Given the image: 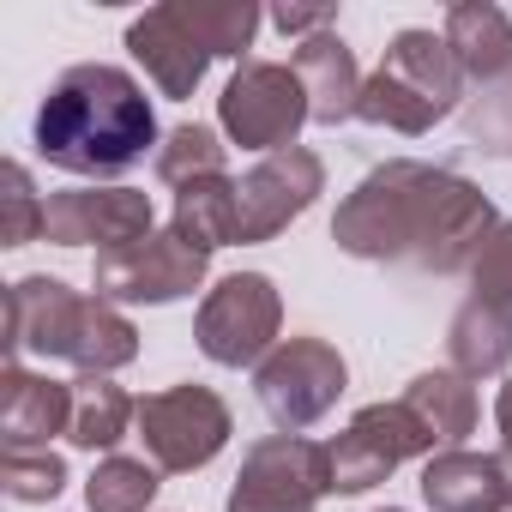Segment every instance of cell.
<instances>
[{"mask_svg": "<svg viewBox=\"0 0 512 512\" xmlns=\"http://www.w3.org/2000/svg\"><path fill=\"white\" fill-rule=\"evenodd\" d=\"M446 49L458 55V67H464V79H482V85H494V79H506L512 73V25H506V13L500 7H482V0H464V7H452L446 13Z\"/></svg>", "mask_w": 512, "mask_h": 512, "instance_id": "17", "label": "cell"}, {"mask_svg": "<svg viewBox=\"0 0 512 512\" xmlns=\"http://www.w3.org/2000/svg\"><path fill=\"white\" fill-rule=\"evenodd\" d=\"M386 512H398V506H386Z\"/></svg>", "mask_w": 512, "mask_h": 512, "instance_id": "34", "label": "cell"}, {"mask_svg": "<svg viewBox=\"0 0 512 512\" xmlns=\"http://www.w3.org/2000/svg\"><path fill=\"white\" fill-rule=\"evenodd\" d=\"M296 73H302V85H308V109H314V121L338 127L344 115H356L368 79L356 73V55L344 49V37L320 31V37L296 43Z\"/></svg>", "mask_w": 512, "mask_h": 512, "instance_id": "16", "label": "cell"}, {"mask_svg": "<svg viewBox=\"0 0 512 512\" xmlns=\"http://www.w3.org/2000/svg\"><path fill=\"white\" fill-rule=\"evenodd\" d=\"M91 284L103 302H181L205 284V253L175 229H151L145 241L97 253Z\"/></svg>", "mask_w": 512, "mask_h": 512, "instance_id": "9", "label": "cell"}, {"mask_svg": "<svg viewBox=\"0 0 512 512\" xmlns=\"http://www.w3.org/2000/svg\"><path fill=\"white\" fill-rule=\"evenodd\" d=\"M404 404L428 422V434H434L446 452H458V440L476 434V386H470L464 374H452V368L416 374L410 392H404Z\"/></svg>", "mask_w": 512, "mask_h": 512, "instance_id": "21", "label": "cell"}, {"mask_svg": "<svg viewBox=\"0 0 512 512\" xmlns=\"http://www.w3.org/2000/svg\"><path fill=\"white\" fill-rule=\"evenodd\" d=\"M157 500V464L145 458H103L97 476L85 482L91 512H145Z\"/></svg>", "mask_w": 512, "mask_h": 512, "instance_id": "25", "label": "cell"}, {"mask_svg": "<svg viewBox=\"0 0 512 512\" xmlns=\"http://www.w3.org/2000/svg\"><path fill=\"white\" fill-rule=\"evenodd\" d=\"M278 326H284V302H278L272 278L235 272L199 302L193 338L217 368H247V362H266L278 350Z\"/></svg>", "mask_w": 512, "mask_h": 512, "instance_id": "4", "label": "cell"}, {"mask_svg": "<svg viewBox=\"0 0 512 512\" xmlns=\"http://www.w3.org/2000/svg\"><path fill=\"white\" fill-rule=\"evenodd\" d=\"M380 67H392L404 85H416V91H422L428 103H440L446 115H452V103H458V91H464V67H458V55L446 49V37H434V31H398Z\"/></svg>", "mask_w": 512, "mask_h": 512, "instance_id": "19", "label": "cell"}, {"mask_svg": "<svg viewBox=\"0 0 512 512\" xmlns=\"http://www.w3.org/2000/svg\"><path fill=\"white\" fill-rule=\"evenodd\" d=\"M235 217H241V181L211 175V181H193V187L175 193V223L169 229L181 241H193L199 253H211V247L235 241Z\"/></svg>", "mask_w": 512, "mask_h": 512, "instance_id": "20", "label": "cell"}, {"mask_svg": "<svg viewBox=\"0 0 512 512\" xmlns=\"http://www.w3.org/2000/svg\"><path fill=\"white\" fill-rule=\"evenodd\" d=\"M326 187V169L308 145L272 151L241 175V217H235V241H272L278 229H290Z\"/></svg>", "mask_w": 512, "mask_h": 512, "instance_id": "10", "label": "cell"}, {"mask_svg": "<svg viewBox=\"0 0 512 512\" xmlns=\"http://www.w3.org/2000/svg\"><path fill=\"white\" fill-rule=\"evenodd\" d=\"M127 49H133V61L157 79L163 97H193V85H199L205 67H211V49H205V37L193 31V19H187L181 0L151 7L145 19H133V25H127Z\"/></svg>", "mask_w": 512, "mask_h": 512, "instance_id": "12", "label": "cell"}, {"mask_svg": "<svg viewBox=\"0 0 512 512\" xmlns=\"http://www.w3.org/2000/svg\"><path fill=\"white\" fill-rule=\"evenodd\" d=\"M470 133L488 145V151H512V73L488 85V97H476L470 109Z\"/></svg>", "mask_w": 512, "mask_h": 512, "instance_id": "31", "label": "cell"}, {"mask_svg": "<svg viewBox=\"0 0 512 512\" xmlns=\"http://www.w3.org/2000/svg\"><path fill=\"white\" fill-rule=\"evenodd\" d=\"M187 7V19H193V31L205 37V49L211 55H241L247 43H253V31H260V13L247 7V0H181Z\"/></svg>", "mask_w": 512, "mask_h": 512, "instance_id": "27", "label": "cell"}, {"mask_svg": "<svg viewBox=\"0 0 512 512\" xmlns=\"http://www.w3.org/2000/svg\"><path fill=\"white\" fill-rule=\"evenodd\" d=\"M0 482H7L13 500L43 506V500H55L67 488V464L55 452H7V458H0Z\"/></svg>", "mask_w": 512, "mask_h": 512, "instance_id": "29", "label": "cell"}, {"mask_svg": "<svg viewBox=\"0 0 512 512\" xmlns=\"http://www.w3.org/2000/svg\"><path fill=\"white\" fill-rule=\"evenodd\" d=\"M470 284H476V302H494L512 314V223H494V235L470 260Z\"/></svg>", "mask_w": 512, "mask_h": 512, "instance_id": "30", "label": "cell"}, {"mask_svg": "<svg viewBox=\"0 0 512 512\" xmlns=\"http://www.w3.org/2000/svg\"><path fill=\"white\" fill-rule=\"evenodd\" d=\"M217 115H223V133L247 151H290L302 121H314L308 109V85L296 67H278V61H241L235 79L223 85L217 97Z\"/></svg>", "mask_w": 512, "mask_h": 512, "instance_id": "3", "label": "cell"}, {"mask_svg": "<svg viewBox=\"0 0 512 512\" xmlns=\"http://www.w3.org/2000/svg\"><path fill=\"white\" fill-rule=\"evenodd\" d=\"M494 428H500V458H512V380L494 398Z\"/></svg>", "mask_w": 512, "mask_h": 512, "instance_id": "33", "label": "cell"}, {"mask_svg": "<svg viewBox=\"0 0 512 512\" xmlns=\"http://www.w3.org/2000/svg\"><path fill=\"white\" fill-rule=\"evenodd\" d=\"M133 356H139V332H133V320H121L103 296H91V302L79 308V332H73L67 362H73L85 380H103L109 368H127Z\"/></svg>", "mask_w": 512, "mask_h": 512, "instance_id": "22", "label": "cell"}, {"mask_svg": "<svg viewBox=\"0 0 512 512\" xmlns=\"http://www.w3.org/2000/svg\"><path fill=\"white\" fill-rule=\"evenodd\" d=\"M0 434H7V452H49L55 434H73V386L25 374L13 362L0 374Z\"/></svg>", "mask_w": 512, "mask_h": 512, "instance_id": "14", "label": "cell"}, {"mask_svg": "<svg viewBox=\"0 0 512 512\" xmlns=\"http://www.w3.org/2000/svg\"><path fill=\"white\" fill-rule=\"evenodd\" d=\"M446 350H452V374L464 380H488L512 362V314L494 308V302H464L452 332H446Z\"/></svg>", "mask_w": 512, "mask_h": 512, "instance_id": "18", "label": "cell"}, {"mask_svg": "<svg viewBox=\"0 0 512 512\" xmlns=\"http://www.w3.org/2000/svg\"><path fill=\"white\" fill-rule=\"evenodd\" d=\"M320 494H332L326 446L302 434H272L247 446L241 476L229 488V512H314Z\"/></svg>", "mask_w": 512, "mask_h": 512, "instance_id": "5", "label": "cell"}, {"mask_svg": "<svg viewBox=\"0 0 512 512\" xmlns=\"http://www.w3.org/2000/svg\"><path fill=\"white\" fill-rule=\"evenodd\" d=\"M127 422H139V404L109 386V380H79L73 386V446L85 452H109L115 440H127Z\"/></svg>", "mask_w": 512, "mask_h": 512, "instance_id": "23", "label": "cell"}, {"mask_svg": "<svg viewBox=\"0 0 512 512\" xmlns=\"http://www.w3.org/2000/svg\"><path fill=\"white\" fill-rule=\"evenodd\" d=\"M211 175H223V145H217V133L199 127V121L175 127V133L163 139V151H157V181L193 187V181H211Z\"/></svg>", "mask_w": 512, "mask_h": 512, "instance_id": "26", "label": "cell"}, {"mask_svg": "<svg viewBox=\"0 0 512 512\" xmlns=\"http://www.w3.org/2000/svg\"><path fill=\"white\" fill-rule=\"evenodd\" d=\"M494 235V205L452 169L386 163L338 205L332 241L356 260H410L428 272H464Z\"/></svg>", "mask_w": 512, "mask_h": 512, "instance_id": "1", "label": "cell"}, {"mask_svg": "<svg viewBox=\"0 0 512 512\" xmlns=\"http://www.w3.org/2000/svg\"><path fill=\"white\" fill-rule=\"evenodd\" d=\"M440 440L428 434V422L410 410V404H368L356 410V422L326 446L332 458V494H362L374 482H386L404 458H422L434 452Z\"/></svg>", "mask_w": 512, "mask_h": 512, "instance_id": "8", "label": "cell"}, {"mask_svg": "<svg viewBox=\"0 0 512 512\" xmlns=\"http://www.w3.org/2000/svg\"><path fill=\"white\" fill-rule=\"evenodd\" d=\"M272 25H278L284 37H302V43H308V37H320V31L332 25V7H278Z\"/></svg>", "mask_w": 512, "mask_h": 512, "instance_id": "32", "label": "cell"}, {"mask_svg": "<svg viewBox=\"0 0 512 512\" xmlns=\"http://www.w3.org/2000/svg\"><path fill=\"white\" fill-rule=\"evenodd\" d=\"M85 296H73L61 278H19L7 290V356H61L73 350Z\"/></svg>", "mask_w": 512, "mask_h": 512, "instance_id": "13", "label": "cell"}, {"mask_svg": "<svg viewBox=\"0 0 512 512\" xmlns=\"http://www.w3.org/2000/svg\"><path fill=\"white\" fill-rule=\"evenodd\" d=\"M157 139L151 97L121 67H67L37 109V151L67 175H121Z\"/></svg>", "mask_w": 512, "mask_h": 512, "instance_id": "2", "label": "cell"}, {"mask_svg": "<svg viewBox=\"0 0 512 512\" xmlns=\"http://www.w3.org/2000/svg\"><path fill=\"white\" fill-rule=\"evenodd\" d=\"M506 464H512V458H506Z\"/></svg>", "mask_w": 512, "mask_h": 512, "instance_id": "35", "label": "cell"}, {"mask_svg": "<svg viewBox=\"0 0 512 512\" xmlns=\"http://www.w3.org/2000/svg\"><path fill=\"white\" fill-rule=\"evenodd\" d=\"M344 356L326 344V338H284L266 362H260V374H253V392H260V404H266V416L284 428V434H302V428H314L332 404H338V392H344Z\"/></svg>", "mask_w": 512, "mask_h": 512, "instance_id": "6", "label": "cell"}, {"mask_svg": "<svg viewBox=\"0 0 512 512\" xmlns=\"http://www.w3.org/2000/svg\"><path fill=\"white\" fill-rule=\"evenodd\" d=\"M446 109L440 103H428L416 85H404L392 67H380L368 85H362V103H356V121H368V127H392V133H428L434 121H440Z\"/></svg>", "mask_w": 512, "mask_h": 512, "instance_id": "24", "label": "cell"}, {"mask_svg": "<svg viewBox=\"0 0 512 512\" xmlns=\"http://www.w3.org/2000/svg\"><path fill=\"white\" fill-rule=\"evenodd\" d=\"M139 440L157 470H199L229 446V404L211 386H169L139 398Z\"/></svg>", "mask_w": 512, "mask_h": 512, "instance_id": "7", "label": "cell"}, {"mask_svg": "<svg viewBox=\"0 0 512 512\" xmlns=\"http://www.w3.org/2000/svg\"><path fill=\"white\" fill-rule=\"evenodd\" d=\"M43 235L55 247L97 241L103 253H115V247L151 235V193H133V187H73V193H49Z\"/></svg>", "mask_w": 512, "mask_h": 512, "instance_id": "11", "label": "cell"}, {"mask_svg": "<svg viewBox=\"0 0 512 512\" xmlns=\"http://www.w3.org/2000/svg\"><path fill=\"white\" fill-rule=\"evenodd\" d=\"M422 500L434 512H506L512 500V470L506 458L482 452H434L422 470Z\"/></svg>", "mask_w": 512, "mask_h": 512, "instance_id": "15", "label": "cell"}, {"mask_svg": "<svg viewBox=\"0 0 512 512\" xmlns=\"http://www.w3.org/2000/svg\"><path fill=\"white\" fill-rule=\"evenodd\" d=\"M43 211H49V199H37L25 163H7V169H0V241H7V247L37 241V235H43Z\"/></svg>", "mask_w": 512, "mask_h": 512, "instance_id": "28", "label": "cell"}]
</instances>
